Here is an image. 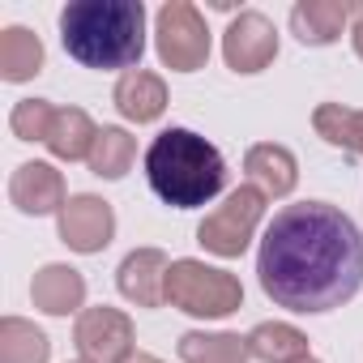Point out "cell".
Returning <instances> with one entry per match:
<instances>
[{
  "mask_svg": "<svg viewBox=\"0 0 363 363\" xmlns=\"http://www.w3.org/2000/svg\"><path fill=\"white\" fill-rule=\"evenodd\" d=\"M257 278L261 291L295 316L346 308L363 291V235L354 218L329 201L282 206L261 235Z\"/></svg>",
  "mask_w": 363,
  "mask_h": 363,
  "instance_id": "6da1fadb",
  "label": "cell"
},
{
  "mask_svg": "<svg viewBox=\"0 0 363 363\" xmlns=\"http://www.w3.org/2000/svg\"><path fill=\"white\" fill-rule=\"evenodd\" d=\"M60 43L69 60L99 73L141 69L145 5L141 0H69L60 9Z\"/></svg>",
  "mask_w": 363,
  "mask_h": 363,
  "instance_id": "7a4b0ae2",
  "label": "cell"
},
{
  "mask_svg": "<svg viewBox=\"0 0 363 363\" xmlns=\"http://www.w3.org/2000/svg\"><path fill=\"white\" fill-rule=\"evenodd\" d=\"M145 184L171 210H201L227 189V158L193 128H162L145 145Z\"/></svg>",
  "mask_w": 363,
  "mask_h": 363,
  "instance_id": "3957f363",
  "label": "cell"
},
{
  "mask_svg": "<svg viewBox=\"0 0 363 363\" xmlns=\"http://www.w3.org/2000/svg\"><path fill=\"white\" fill-rule=\"evenodd\" d=\"M167 303L197 320H223L244 308V282L197 257H179L167 269Z\"/></svg>",
  "mask_w": 363,
  "mask_h": 363,
  "instance_id": "277c9868",
  "label": "cell"
},
{
  "mask_svg": "<svg viewBox=\"0 0 363 363\" xmlns=\"http://www.w3.org/2000/svg\"><path fill=\"white\" fill-rule=\"evenodd\" d=\"M265 193L257 184H240L223 197V206H214L201 223H197V244L210 252V257H223V261H235L248 252V244L257 240L261 223H265Z\"/></svg>",
  "mask_w": 363,
  "mask_h": 363,
  "instance_id": "5b68a950",
  "label": "cell"
},
{
  "mask_svg": "<svg viewBox=\"0 0 363 363\" xmlns=\"http://www.w3.org/2000/svg\"><path fill=\"white\" fill-rule=\"evenodd\" d=\"M154 52H158V65L171 73L206 69V60L214 52V35H210L201 9L189 5V0H167L154 13Z\"/></svg>",
  "mask_w": 363,
  "mask_h": 363,
  "instance_id": "8992f818",
  "label": "cell"
},
{
  "mask_svg": "<svg viewBox=\"0 0 363 363\" xmlns=\"http://www.w3.org/2000/svg\"><path fill=\"white\" fill-rule=\"evenodd\" d=\"M73 346L86 363H124L137 350V333H133L128 312H120L111 303H94L77 316Z\"/></svg>",
  "mask_w": 363,
  "mask_h": 363,
  "instance_id": "52a82bcc",
  "label": "cell"
},
{
  "mask_svg": "<svg viewBox=\"0 0 363 363\" xmlns=\"http://www.w3.org/2000/svg\"><path fill=\"white\" fill-rule=\"evenodd\" d=\"M223 60L240 77L265 73L278 60V26L261 9H240L223 30Z\"/></svg>",
  "mask_w": 363,
  "mask_h": 363,
  "instance_id": "ba28073f",
  "label": "cell"
},
{
  "mask_svg": "<svg viewBox=\"0 0 363 363\" xmlns=\"http://www.w3.org/2000/svg\"><path fill=\"white\" fill-rule=\"evenodd\" d=\"M56 231L69 252L94 257V252L111 248V240H116V210H111V201H103L94 193H73L65 201V210L56 214Z\"/></svg>",
  "mask_w": 363,
  "mask_h": 363,
  "instance_id": "9c48e42d",
  "label": "cell"
},
{
  "mask_svg": "<svg viewBox=\"0 0 363 363\" xmlns=\"http://www.w3.org/2000/svg\"><path fill=\"white\" fill-rule=\"evenodd\" d=\"M9 201L18 214L26 218H48V214H60L65 201H69V189H65V175L52 167V162H22L13 167L9 175Z\"/></svg>",
  "mask_w": 363,
  "mask_h": 363,
  "instance_id": "30bf717a",
  "label": "cell"
},
{
  "mask_svg": "<svg viewBox=\"0 0 363 363\" xmlns=\"http://www.w3.org/2000/svg\"><path fill=\"white\" fill-rule=\"evenodd\" d=\"M167 269H171V257L162 248L145 244V248H133L120 261L116 286L133 308H162L167 303Z\"/></svg>",
  "mask_w": 363,
  "mask_h": 363,
  "instance_id": "8fae6325",
  "label": "cell"
},
{
  "mask_svg": "<svg viewBox=\"0 0 363 363\" xmlns=\"http://www.w3.org/2000/svg\"><path fill=\"white\" fill-rule=\"evenodd\" d=\"M30 303L43 316H82L86 312V278L82 269L65 265V261H48L35 269L30 278Z\"/></svg>",
  "mask_w": 363,
  "mask_h": 363,
  "instance_id": "7c38bea8",
  "label": "cell"
},
{
  "mask_svg": "<svg viewBox=\"0 0 363 363\" xmlns=\"http://www.w3.org/2000/svg\"><path fill=\"white\" fill-rule=\"evenodd\" d=\"M354 5L346 0H299L291 9V35L303 48H333L342 35H350Z\"/></svg>",
  "mask_w": 363,
  "mask_h": 363,
  "instance_id": "4fadbf2b",
  "label": "cell"
},
{
  "mask_svg": "<svg viewBox=\"0 0 363 363\" xmlns=\"http://www.w3.org/2000/svg\"><path fill=\"white\" fill-rule=\"evenodd\" d=\"M111 103H116V111H120L124 120H133V124H154V120H162V111L171 107L167 82H162L158 73H150V69H128V73H120L116 86H111Z\"/></svg>",
  "mask_w": 363,
  "mask_h": 363,
  "instance_id": "5bb4252c",
  "label": "cell"
},
{
  "mask_svg": "<svg viewBox=\"0 0 363 363\" xmlns=\"http://www.w3.org/2000/svg\"><path fill=\"white\" fill-rule=\"evenodd\" d=\"M244 175L265 197H291L299 184V158L278 141H257L244 154Z\"/></svg>",
  "mask_w": 363,
  "mask_h": 363,
  "instance_id": "9a60e30c",
  "label": "cell"
},
{
  "mask_svg": "<svg viewBox=\"0 0 363 363\" xmlns=\"http://www.w3.org/2000/svg\"><path fill=\"white\" fill-rule=\"evenodd\" d=\"M94 137H99V124L90 120L86 107H56V120H52V133L43 145L60 162H90Z\"/></svg>",
  "mask_w": 363,
  "mask_h": 363,
  "instance_id": "2e32d148",
  "label": "cell"
},
{
  "mask_svg": "<svg viewBox=\"0 0 363 363\" xmlns=\"http://www.w3.org/2000/svg\"><path fill=\"white\" fill-rule=\"evenodd\" d=\"M43 39L26 26H5L0 30V82H9V86H22L30 77L43 73Z\"/></svg>",
  "mask_w": 363,
  "mask_h": 363,
  "instance_id": "e0dca14e",
  "label": "cell"
},
{
  "mask_svg": "<svg viewBox=\"0 0 363 363\" xmlns=\"http://www.w3.org/2000/svg\"><path fill=\"white\" fill-rule=\"evenodd\" d=\"M244 337H248V354L257 363H299V359L312 354L308 350V333L295 329L291 320H261Z\"/></svg>",
  "mask_w": 363,
  "mask_h": 363,
  "instance_id": "ac0fdd59",
  "label": "cell"
},
{
  "mask_svg": "<svg viewBox=\"0 0 363 363\" xmlns=\"http://www.w3.org/2000/svg\"><path fill=\"white\" fill-rule=\"evenodd\" d=\"M175 350H179V363H248L252 359L248 354V337L227 333V329H218V333L189 329L175 342Z\"/></svg>",
  "mask_w": 363,
  "mask_h": 363,
  "instance_id": "d6986e66",
  "label": "cell"
},
{
  "mask_svg": "<svg viewBox=\"0 0 363 363\" xmlns=\"http://www.w3.org/2000/svg\"><path fill=\"white\" fill-rule=\"evenodd\" d=\"M137 162V137L120 124H103L99 137H94V150H90V171L99 179H124Z\"/></svg>",
  "mask_w": 363,
  "mask_h": 363,
  "instance_id": "ffe728a7",
  "label": "cell"
},
{
  "mask_svg": "<svg viewBox=\"0 0 363 363\" xmlns=\"http://www.w3.org/2000/svg\"><path fill=\"white\" fill-rule=\"evenodd\" d=\"M312 128L320 141H329L333 150L359 154L363 158V107H342V103H320L312 111Z\"/></svg>",
  "mask_w": 363,
  "mask_h": 363,
  "instance_id": "44dd1931",
  "label": "cell"
},
{
  "mask_svg": "<svg viewBox=\"0 0 363 363\" xmlns=\"http://www.w3.org/2000/svg\"><path fill=\"white\" fill-rule=\"evenodd\" d=\"M52 359V337L26 320V316H5L0 320V363H48Z\"/></svg>",
  "mask_w": 363,
  "mask_h": 363,
  "instance_id": "7402d4cb",
  "label": "cell"
},
{
  "mask_svg": "<svg viewBox=\"0 0 363 363\" xmlns=\"http://www.w3.org/2000/svg\"><path fill=\"white\" fill-rule=\"evenodd\" d=\"M52 120H56L52 99H18L13 111H9V133L18 141H48Z\"/></svg>",
  "mask_w": 363,
  "mask_h": 363,
  "instance_id": "603a6c76",
  "label": "cell"
},
{
  "mask_svg": "<svg viewBox=\"0 0 363 363\" xmlns=\"http://www.w3.org/2000/svg\"><path fill=\"white\" fill-rule=\"evenodd\" d=\"M350 48H354V56L363 60V5L354 9V22H350Z\"/></svg>",
  "mask_w": 363,
  "mask_h": 363,
  "instance_id": "cb8c5ba5",
  "label": "cell"
},
{
  "mask_svg": "<svg viewBox=\"0 0 363 363\" xmlns=\"http://www.w3.org/2000/svg\"><path fill=\"white\" fill-rule=\"evenodd\" d=\"M124 363H162V359H158V354H145V350H133Z\"/></svg>",
  "mask_w": 363,
  "mask_h": 363,
  "instance_id": "d4e9b609",
  "label": "cell"
},
{
  "mask_svg": "<svg viewBox=\"0 0 363 363\" xmlns=\"http://www.w3.org/2000/svg\"><path fill=\"white\" fill-rule=\"evenodd\" d=\"M299 363H320V359H312V354H308V359H299Z\"/></svg>",
  "mask_w": 363,
  "mask_h": 363,
  "instance_id": "484cf974",
  "label": "cell"
},
{
  "mask_svg": "<svg viewBox=\"0 0 363 363\" xmlns=\"http://www.w3.org/2000/svg\"><path fill=\"white\" fill-rule=\"evenodd\" d=\"M73 363H86V359H73Z\"/></svg>",
  "mask_w": 363,
  "mask_h": 363,
  "instance_id": "4316f807",
  "label": "cell"
}]
</instances>
